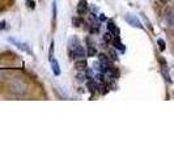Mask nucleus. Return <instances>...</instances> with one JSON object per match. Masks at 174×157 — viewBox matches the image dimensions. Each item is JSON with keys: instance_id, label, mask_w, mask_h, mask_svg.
<instances>
[{"instance_id": "2", "label": "nucleus", "mask_w": 174, "mask_h": 157, "mask_svg": "<svg viewBox=\"0 0 174 157\" xmlns=\"http://www.w3.org/2000/svg\"><path fill=\"white\" fill-rule=\"evenodd\" d=\"M126 21L131 26H134V28H137V29H141L143 28V25H141V22L139 21V18H137L136 16L131 15V13H127V15H126Z\"/></svg>"}, {"instance_id": "8", "label": "nucleus", "mask_w": 174, "mask_h": 157, "mask_svg": "<svg viewBox=\"0 0 174 157\" xmlns=\"http://www.w3.org/2000/svg\"><path fill=\"white\" fill-rule=\"evenodd\" d=\"M53 10H54L53 17H54V20H56V0H54V3H53Z\"/></svg>"}, {"instance_id": "13", "label": "nucleus", "mask_w": 174, "mask_h": 157, "mask_svg": "<svg viewBox=\"0 0 174 157\" xmlns=\"http://www.w3.org/2000/svg\"><path fill=\"white\" fill-rule=\"evenodd\" d=\"M89 55H94L96 54V49H93V47H89V52H88Z\"/></svg>"}, {"instance_id": "7", "label": "nucleus", "mask_w": 174, "mask_h": 157, "mask_svg": "<svg viewBox=\"0 0 174 157\" xmlns=\"http://www.w3.org/2000/svg\"><path fill=\"white\" fill-rule=\"evenodd\" d=\"M75 67H76L79 71H82V69H85V67H87V62H85L84 59L77 60V62L75 63Z\"/></svg>"}, {"instance_id": "1", "label": "nucleus", "mask_w": 174, "mask_h": 157, "mask_svg": "<svg viewBox=\"0 0 174 157\" xmlns=\"http://www.w3.org/2000/svg\"><path fill=\"white\" fill-rule=\"evenodd\" d=\"M68 50L72 58H84L85 56V49L82 47V44L80 43V41L76 37H72L68 41Z\"/></svg>"}, {"instance_id": "6", "label": "nucleus", "mask_w": 174, "mask_h": 157, "mask_svg": "<svg viewBox=\"0 0 174 157\" xmlns=\"http://www.w3.org/2000/svg\"><path fill=\"white\" fill-rule=\"evenodd\" d=\"M165 21H166V24H168L170 28H174V12H173V10H171V12H169L168 15H166Z\"/></svg>"}, {"instance_id": "3", "label": "nucleus", "mask_w": 174, "mask_h": 157, "mask_svg": "<svg viewBox=\"0 0 174 157\" xmlns=\"http://www.w3.org/2000/svg\"><path fill=\"white\" fill-rule=\"evenodd\" d=\"M8 41L9 42H12V43L15 44V46H17L20 50H22V51H25V52H28V54H32V51L29 50V47H28V44L26 43H22V42H19L17 39H15L13 37H9L8 38Z\"/></svg>"}, {"instance_id": "4", "label": "nucleus", "mask_w": 174, "mask_h": 157, "mask_svg": "<svg viewBox=\"0 0 174 157\" xmlns=\"http://www.w3.org/2000/svg\"><path fill=\"white\" fill-rule=\"evenodd\" d=\"M50 63H51V69H53L54 75L59 76L60 75V67H59L58 60H56L55 58H53V59H50Z\"/></svg>"}, {"instance_id": "10", "label": "nucleus", "mask_w": 174, "mask_h": 157, "mask_svg": "<svg viewBox=\"0 0 174 157\" xmlns=\"http://www.w3.org/2000/svg\"><path fill=\"white\" fill-rule=\"evenodd\" d=\"M157 43H158V46H160V50H161V51H162V50H165V42H164L162 39H158Z\"/></svg>"}, {"instance_id": "9", "label": "nucleus", "mask_w": 174, "mask_h": 157, "mask_svg": "<svg viewBox=\"0 0 174 157\" xmlns=\"http://www.w3.org/2000/svg\"><path fill=\"white\" fill-rule=\"evenodd\" d=\"M109 30H111L114 34H115V31H116V33H118V29H116L115 26H114V24H113V22H110V24H109Z\"/></svg>"}, {"instance_id": "14", "label": "nucleus", "mask_w": 174, "mask_h": 157, "mask_svg": "<svg viewBox=\"0 0 174 157\" xmlns=\"http://www.w3.org/2000/svg\"><path fill=\"white\" fill-rule=\"evenodd\" d=\"M101 20H106V16L105 15H101Z\"/></svg>"}, {"instance_id": "5", "label": "nucleus", "mask_w": 174, "mask_h": 157, "mask_svg": "<svg viewBox=\"0 0 174 157\" xmlns=\"http://www.w3.org/2000/svg\"><path fill=\"white\" fill-rule=\"evenodd\" d=\"M87 10H88L87 1L81 0V1L79 3V5H77V13H79V15H84V13H87Z\"/></svg>"}, {"instance_id": "11", "label": "nucleus", "mask_w": 174, "mask_h": 157, "mask_svg": "<svg viewBox=\"0 0 174 157\" xmlns=\"http://www.w3.org/2000/svg\"><path fill=\"white\" fill-rule=\"evenodd\" d=\"M26 4H28V7L29 8H34V0H26Z\"/></svg>"}, {"instance_id": "12", "label": "nucleus", "mask_w": 174, "mask_h": 157, "mask_svg": "<svg viewBox=\"0 0 174 157\" xmlns=\"http://www.w3.org/2000/svg\"><path fill=\"white\" fill-rule=\"evenodd\" d=\"M88 86H89V88H93V90H94V89L97 88V84L93 83V81H90V83H88Z\"/></svg>"}]
</instances>
